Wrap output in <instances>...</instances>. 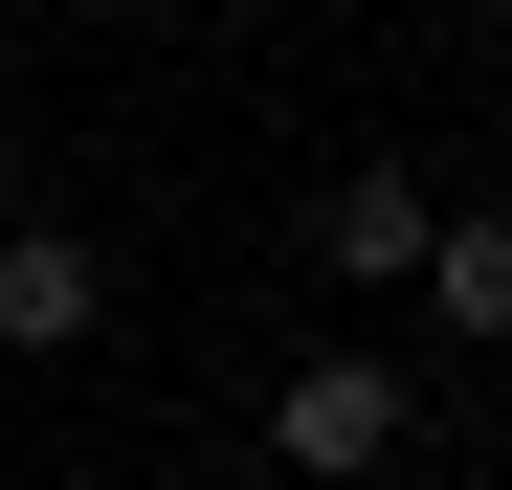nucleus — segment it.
<instances>
[{
  "instance_id": "f257e3e1",
  "label": "nucleus",
  "mask_w": 512,
  "mask_h": 490,
  "mask_svg": "<svg viewBox=\"0 0 512 490\" xmlns=\"http://www.w3.org/2000/svg\"><path fill=\"white\" fill-rule=\"evenodd\" d=\"M268 446H290L312 490H357V468H401V357H290V401H268Z\"/></svg>"
},
{
  "instance_id": "f03ea898",
  "label": "nucleus",
  "mask_w": 512,
  "mask_h": 490,
  "mask_svg": "<svg viewBox=\"0 0 512 490\" xmlns=\"http://www.w3.org/2000/svg\"><path fill=\"white\" fill-rule=\"evenodd\" d=\"M90 312H112V268H90L67 223H23V245H0V357H67Z\"/></svg>"
},
{
  "instance_id": "7ed1b4c3",
  "label": "nucleus",
  "mask_w": 512,
  "mask_h": 490,
  "mask_svg": "<svg viewBox=\"0 0 512 490\" xmlns=\"http://www.w3.org/2000/svg\"><path fill=\"white\" fill-rule=\"evenodd\" d=\"M423 245H446V223H423V179H334V268H357V290H401Z\"/></svg>"
},
{
  "instance_id": "20e7f679",
  "label": "nucleus",
  "mask_w": 512,
  "mask_h": 490,
  "mask_svg": "<svg viewBox=\"0 0 512 490\" xmlns=\"http://www.w3.org/2000/svg\"><path fill=\"white\" fill-rule=\"evenodd\" d=\"M423 290H446L468 335H512V223H446V245H423Z\"/></svg>"
}]
</instances>
